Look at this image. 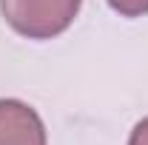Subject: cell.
<instances>
[{
	"instance_id": "1",
	"label": "cell",
	"mask_w": 148,
	"mask_h": 145,
	"mask_svg": "<svg viewBox=\"0 0 148 145\" xmlns=\"http://www.w3.org/2000/svg\"><path fill=\"white\" fill-rule=\"evenodd\" d=\"M83 0H0L3 20L29 40H51L74 23Z\"/></svg>"
},
{
	"instance_id": "2",
	"label": "cell",
	"mask_w": 148,
	"mask_h": 145,
	"mask_svg": "<svg viewBox=\"0 0 148 145\" xmlns=\"http://www.w3.org/2000/svg\"><path fill=\"white\" fill-rule=\"evenodd\" d=\"M0 145H46V125L23 100H0Z\"/></svg>"
},
{
	"instance_id": "3",
	"label": "cell",
	"mask_w": 148,
	"mask_h": 145,
	"mask_svg": "<svg viewBox=\"0 0 148 145\" xmlns=\"http://www.w3.org/2000/svg\"><path fill=\"white\" fill-rule=\"evenodd\" d=\"M108 6L123 17H143V14H148V0H108Z\"/></svg>"
},
{
	"instance_id": "4",
	"label": "cell",
	"mask_w": 148,
	"mask_h": 145,
	"mask_svg": "<svg viewBox=\"0 0 148 145\" xmlns=\"http://www.w3.org/2000/svg\"><path fill=\"white\" fill-rule=\"evenodd\" d=\"M128 145H148V117L134 125V131L128 137Z\"/></svg>"
}]
</instances>
